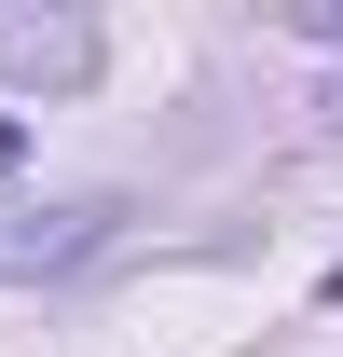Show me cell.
I'll list each match as a JSON object with an SVG mask.
<instances>
[{
	"instance_id": "1",
	"label": "cell",
	"mask_w": 343,
	"mask_h": 357,
	"mask_svg": "<svg viewBox=\"0 0 343 357\" xmlns=\"http://www.w3.org/2000/svg\"><path fill=\"white\" fill-rule=\"evenodd\" d=\"M137 206L124 192H55V206H0V289H42V275H83Z\"/></svg>"
},
{
	"instance_id": "2",
	"label": "cell",
	"mask_w": 343,
	"mask_h": 357,
	"mask_svg": "<svg viewBox=\"0 0 343 357\" xmlns=\"http://www.w3.org/2000/svg\"><path fill=\"white\" fill-rule=\"evenodd\" d=\"M110 69V28L96 14H28V0H0V83L14 96H83Z\"/></svg>"
},
{
	"instance_id": "3",
	"label": "cell",
	"mask_w": 343,
	"mask_h": 357,
	"mask_svg": "<svg viewBox=\"0 0 343 357\" xmlns=\"http://www.w3.org/2000/svg\"><path fill=\"white\" fill-rule=\"evenodd\" d=\"M14 165H28V124H14V110H0V178H14Z\"/></svg>"
},
{
	"instance_id": "4",
	"label": "cell",
	"mask_w": 343,
	"mask_h": 357,
	"mask_svg": "<svg viewBox=\"0 0 343 357\" xmlns=\"http://www.w3.org/2000/svg\"><path fill=\"white\" fill-rule=\"evenodd\" d=\"M330 303H343V275H330Z\"/></svg>"
}]
</instances>
